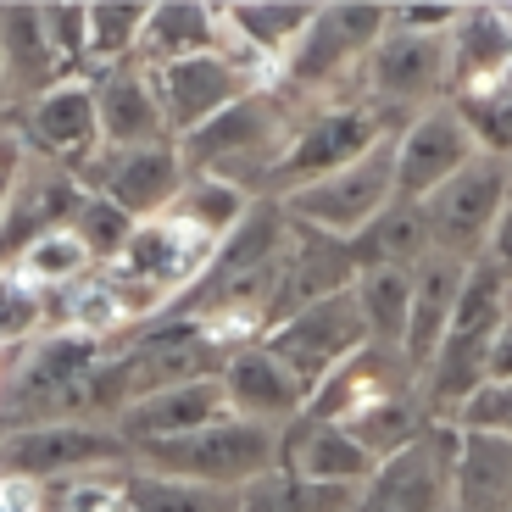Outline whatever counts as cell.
<instances>
[{
  "label": "cell",
  "instance_id": "cell-1",
  "mask_svg": "<svg viewBox=\"0 0 512 512\" xmlns=\"http://www.w3.org/2000/svg\"><path fill=\"white\" fill-rule=\"evenodd\" d=\"M507 312H512V279L490 262V256L468 262L457 312H451V323H446V340H440V351L429 357V368L418 373L423 379V418L429 423H440V418L451 423L462 412V401L485 384L490 346H496Z\"/></svg>",
  "mask_w": 512,
  "mask_h": 512
},
{
  "label": "cell",
  "instance_id": "cell-2",
  "mask_svg": "<svg viewBox=\"0 0 512 512\" xmlns=\"http://www.w3.org/2000/svg\"><path fill=\"white\" fill-rule=\"evenodd\" d=\"M134 462H145V468L162 474V479H184V485L229 490L234 496V490H245L251 479H262L268 468H279V429L223 412V418L206 423V429H190V435H179V440L140 446Z\"/></svg>",
  "mask_w": 512,
  "mask_h": 512
},
{
  "label": "cell",
  "instance_id": "cell-3",
  "mask_svg": "<svg viewBox=\"0 0 512 512\" xmlns=\"http://www.w3.org/2000/svg\"><path fill=\"white\" fill-rule=\"evenodd\" d=\"M396 201V134L379 140L362 162L340 167L318 184H301V190L284 195V223L295 229H312V234H329V240H351L362 234L384 206Z\"/></svg>",
  "mask_w": 512,
  "mask_h": 512
},
{
  "label": "cell",
  "instance_id": "cell-4",
  "mask_svg": "<svg viewBox=\"0 0 512 512\" xmlns=\"http://www.w3.org/2000/svg\"><path fill=\"white\" fill-rule=\"evenodd\" d=\"M256 346L273 351V357L290 368V379L312 396V390H318L340 362L357 357V351L368 346V329H362L357 295L334 290V295H323V301H307V307L290 312V318H279L262 340H256Z\"/></svg>",
  "mask_w": 512,
  "mask_h": 512
},
{
  "label": "cell",
  "instance_id": "cell-5",
  "mask_svg": "<svg viewBox=\"0 0 512 512\" xmlns=\"http://www.w3.org/2000/svg\"><path fill=\"white\" fill-rule=\"evenodd\" d=\"M512 201V167L496 156H474L451 184H440L423 201V223H429V245L457 262H479L490 251L501 212Z\"/></svg>",
  "mask_w": 512,
  "mask_h": 512
},
{
  "label": "cell",
  "instance_id": "cell-6",
  "mask_svg": "<svg viewBox=\"0 0 512 512\" xmlns=\"http://www.w3.org/2000/svg\"><path fill=\"white\" fill-rule=\"evenodd\" d=\"M379 140H390V123L379 106H323L279 145V156L268 162V184L284 195L301 184H318L340 167L362 162Z\"/></svg>",
  "mask_w": 512,
  "mask_h": 512
},
{
  "label": "cell",
  "instance_id": "cell-7",
  "mask_svg": "<svg viewBox=\"0 0 512 512\" xmlns=\"http://www.w3.org/2000/svg\"><path fill=\"white\" fill-rule=\"evenodd\" d=\"M123 462H134V451L117 440V429H95L78 418H34L0 435V479H23V485H45L78 468H123Z\"/></svg>",
  "mask_w": 512,
  "mask_h": 512
},
{
  "label": "cell",
  "instance_id": "cell-8",
  "mask_svg": "<svg viewBox=\"0 0 512 512\" xmlns=\"http://www.w3.org/2000/svg\"><path fill=\"white\" fill-rule=\"evenodd\" d=\"M451 462H457V423H429L412 446L373 468L351 512H451Z\"/></svg>",
  "mask_w": 512,
  "mask_h": 512
},
{
  "label": "cell",
  "instance_id": "cell-9",
  "mask_svg": "<svg viewBox=\"0 0 512 512\" xmlns=\"http://www.w3.org/2000/svg\"><path fill=\"white\" fill-rule=\"evenodd\" d=\"M390 34V6L379 0H351V6H318L312 28L295 39V51L279 62V73L301 90L334 84L346 67L368 62V51Z\"/></svg>",
  "mask_w": 512,
  "mask_h": 512
},
{
  "label": "cell",
  "instance_id": "cell-10",
  "mask_svg": "<svg viewBox=\"0 0 512 512\" xmlns=\"http://www.w3.org/2000/svg\"><path fill=\"white\" fill-rule=\"evenodd\" d=\"M151 78V95H156V112L167 123V140L179 145L184 134L218 117L223 106H234L240 95H251V73L240 62H229L223 51L212 56H190V62H167V67H140Z\"/></svg>",
  "mask_w": 512,
  "mask_h": 512
},
{
  "label": "cell",
  "instance_id": "cell-11",
  "mask_svg": "<svg viewBox=\"0 0 512 512\" xmlns=\"http://www.w3.org/2000/svg\"><path fill=\"white\" fill-rule=\"evenodd\" d=\"M284 134V106L279 95L268 90H251L240 95L234 106H223L218 117H206L195 134L179 140V162L184 173H212V179H229L234 184V167L256 162L273 140Z\"/></svg>",
  "mask_w": 512,
  "mask_h": 512
},
{
  "label": "cell",
  "instance_id": "cell-12",
  "mask_svg": "<svg viewBox=\"0 0 512 512\" xmlns=\"http://www.w3.org/2000/svg\"><path fill=\"white\" fill-rule=\"evenodd\" d=\"M474 156H479L474 134H468V123H462L446 101L429 106V112H418L396 134V201L423 206L440 184L457 179Z\"/></svg>",
  "mask_w": 512,
  "mask_h": 512
},
{
  "label": "cell",
  "instance_id": "cell-13",
  "mask_svg": "<svg viewBox=\"0 0 512 512\" xmlns=\"http://www.w3.org/2000/svg\"><path fill=\"white\" fill-rule=\"evenodd\" d=\"M101 167L84 173V190L106 195L117 212H128L134 223H156L167 218V206L179 201L184 190V162H179V145L162 140V145H145V151H101L95 156Z\"/></svg>",
  "mask_w": 512,
  "mask_h": 512
},
{
  "label": "cell",
  "instance_id": "cell-14",
  "mask_svg": "<svg viewBox=\"0 0 512 512\" xmlns=\"http://www.w3.org/2000/svg\"><path fill=\"white\" fill-rule=\"evenodd\" d=\"M368 90L373 101L384 106H440V95L451 90V51L446 39L435 34H401V28H390V34L379 39L368 51Z\"/></svg>",
  "mask_w": 512,
  "mask_h": 512
},
{
  "label": "cell",
  "instance_id": "cell-15",
  "mask_svg": "<svg viewBox=\"0 0 512 512\" xmlns=\"http://www.w3.org/2000/svg\"><path fill=\"white\" fill-rule=\"evenodd\" d=\"M28 145L62 162L67 173H90V162L106 151L101 145V117H95V84L84 78H62L45 95L28 101Z\"/></svg>",
  "mask_w": 512,
  "mask_h": 512
},
{
  "label": "cell",
  "instance_id": "cell-16",
  "mask_svg": "<svg viewBox=\"0 0 512 512\" xmlns=\"http://www.w3.org/2000/svg\"><path fill=\"white\" fill-rule=\"evenodd\" d=\"M223 412H229L223 384H218V373H206V379H184V384H167V390H151V396L128 401L117 412V440L128 451H140V446H156V440H179L190 429H206Z\"/></svg>",
  "mask_w": 512,
  "mask_h": 512
},
{
  "label": "cell",
  "instance_id": "cell-17",
  "mask_svg": "<svg viewBox=\"0 0 512 512\" xmlns=\"http://www.w3.org/2000/svg\"><path fill=\"white\" fill-rule=\"evenodd\" d=\"M279 468L312 485H334V490H362L379 462L340 429V423H318V418H290L279 429Z\"/></svg>",
  "mask_w": 512,
  "mask_h": 512
},
{
  "label": "cell",
  "instance_id": "cell-18",
  "mask_svg": "<svg viewBox=\"0 0 512 512\" xmlns=\"http://www.w3.org/2000/svg\"><path fill=\"white\" fill-rule=\"evenodd\" d=\"M218 384H223V401H229L234 418L268 423V429H284V423L301 418V407H307V390H301V384L290 379V368L262 346L229 351L223 368H218Z\"/></svg>",
  "mask_w": 512,
  "mask_h": 512
},
{
  "label": "cell",
  "instance_id": "cell-19",
  "mask_svg": "<svg viewBox=\"0 0 512 512\" xmlns=\"http://www.w3.org/2000/svg\"><path fill=\"white\" fill-rule=\"evenodd\" d=\"M412 368L401 362V351H384V346H362L357 357H346L329 379L307 396V418L318 423H351L357 412H368L373 401H390V396H407Z\"/></svg>",
  "mask_w": 512,
  "mask_h": 512
},
{
  "label": "cell",
  "instance_id": "cell-20",
  "mask_svg": "<svg viewBox=\"0 0 512 512\" xmlns=\"http://www.w3.org/2000/svg\"><path fill=\"white\" fill-rule=\"evenodd\" d=\"M462 273H468V262L440 256V251H429L412 268V312H407V340H401V362L412 368V379L429 368V357L446 340V323H451L457 295H462Z\"/></svg>",
  "mask_w": 512,
  "mask_h": 512
},
{
  "label": "cell",
  "instance_id": "cell-21",
  "mask_svg": "<svg viewBox=\"0 0 512 512\" xmlns=\"http://www.w3.org/2000/svg\"><path fill=\"white\" fill-rule=\"evenodd\" d=\"M95 117H101L106 151H145V145L167 140V123L156 112L151 78L140 73V62L101 73V84H95Z\"/></svg>",
  "mask_w": 512,
  "mask_h": 512
},
{
  "label": "cell",
  "instance_id": "cell-22",
  "mask_svg": "<svg viewBox=\"0 0 512 512\" xmlns=\"http://www.w3.org/2000/svg\"><path fill=\"white\" fill-rule=\"evenodd\" d=\"M451 512H512V440L457 429Z\"/></svg>",
  "mask_w": 512,
  "mask_h": 512
},
{
  "label": "cell",
  "instance_id": "cell-23",
  "mask_svg": "<svg viewBox=\"0 0 512 512\" xmlns=\"http://www.w3.org/2000/svg\"><path fill=\"white\" fill-rule=\"evenodd\" d=\"M223 6H201V0H162L145 12L140 34V67H167L190 62V56L223 51Z\"/></svg>",
  "mask_w": 512,
  "mask_h": 512
},
{
  "label": "cell",
  "instance_id": "cell-24",
  "mask_svg": "<svg viewBox=\"0 0 512 512\" xmlns=\"http://www.w3.org/2000/svg\"><path fill=\"white\" fill-rule=\"evenodd\" d=\"M0 67H6V90L28 95V101L67 78L51 51V34H45V12L28 6V0L0 6Z\"/></svg>",
  "mask_w": 512,
  "mask_h": 512
},
{
  "label": "cell",
  "instance_id": "cell-25",
  "mask_svg": "<svg viewBox=\"0 0 512 512\" xmlns=\"http://www.w3.org/2000/svg\"><path fill=\"white\" fill-rule=\"evenodd\" d=\"M312 17H318V6H307V0H234V6H223L229 39L273 67L295 51V39L312 28Z\"/></svg>",
  "mask_w": 512,
  "mask_h": 512
},
{
  "label": "cell",
  "instance_id": "cell-26",
  "mask_svg": "<svg viewBox=\"0 0 512 512\" xmlns=\"http://www.w3.org/2000/svg\"><path fill=\"white\" fill-rule=\"evenodd\" d=\"M429 251H435V245H429V223H423V206H412V201H390L368 229L346 240V256H351V268L357 273L362 268H401V273H412Z\"/></svg>",
  "mask_w": 512,
  "mask_h": 512
},
{
  "label": "cell",
  "instance_id": "cell-27",
  "mask_svg": "<svg viewBox=\"0 0 512 512\" xmlns=\"http://www.w3.org/2000/svg\"><path fill=\"white\" fill-rule=\"evenodd\" d=\"M101 368V340L95 334H78V329H62L51 340H39L28 351L23 373H17V396H73V384H84L90 373Z\"/></svg>",
  "mask_w": 512,
  "mask_h": 512
},
{
  "label": "cell",
  "instance_id": "cell-28",
  "mask_svg": "<svg viewBox=\"0 0 512 512\" xmlns=\"http://www.w3.org/2000/svg\"><path fill=\"white\" fill-rule=\"evenodd\" d=\"M451 84L462 78H496L512 62V17L507 6H462L457 28L446 34Z\"/></svg>",
  "mask_w": 512,
  "mask_h": 512
},
{
  "label": "cell",
  "instance_id": "cell-29",
  "mask_svg": "<svg viewBox=\"0 0 512 512\" xmlns=\"http://www.w3.org/2000/svg\"><path fill=\"white\" fill-rule=\"evenodd\" d=\"M351 295H357L368 346L401 351V340H407V312H412V273H401V268H362L357 284H351Z\"/></svg>",
  "mask_w": 512,
  "mask_h": 512
},
{
  "label": "cell",
  "instance_id": "cell-30",
  "mask_svg": "<svg viewBox=\"0 0 512 512\" xmlns=\"http://www.w3.org/2000/svg\"><path fill=\"white\" fill-rule=\"evenodd\" d=\"M251 212V195L240 190V184L229 179H212V173H190L179 190V201L167 206V218L184 223V229H195L201 240H229L234 229H240V218Z\"/></svg>",
  "mask_w": 512,
  "mask_h": 512
},
{
  "label": "cell",
  "instance_id": "cell-31",
  "mask_svg": "<svg viewBox=\"0 0 512 512\" xmlns=\"http://www.w3.org/2000/svg\"><path fill=\"white\" fill-rule=\"evenodd\" d=\"M357 490H334L295 479L284 468H268L262 479H251L245 490H234V512H351Z\"/></svg>",
  "mask_w": 512,
  "mask_h": 512
},
{
  "label": "cell",
  "instance_id": "cell-32",
  "mask_svg": "<svg viewBox=\"0 0 512 512\" xmlns=\"http://www.w3.org/2000/svg\"><path fill=\"white\" fill-rule=\"evenodd\" d=\"M117 512H234V496L162 474H117Z\"/></svg>",
  "mask_w": 512,
  "mask_h": 512
},
{
  "label": "cell",
  "instance_id": "cell-33",
  "mask_svg": "<svg viewBox=\"0 0 512 512\" xmlns=\"http://www.w3.org/2000/svg\"><path fill=\"white\" fill-rule=\"evenodd\" d=\"M145 12L140 0H90L84 17H90V67L112 73L128 67V56H140V34H145Z\"/></svg>",
  "mask_w": 512,
  "mask_h": 512
},
{
  "label": "cell",
  "instance_id": "cell-34",
  "mask_svg": "<svg viewBox=\"0 0 512 512\" xmlns=\"http://www.w3.org/2000/svg\"><path fill=\"white\" fill-rule=\"evenodd\" d=\"M340 429H346L373 462H384V457H396L401 446H412V440L429 429V418H423V407L412 396H390V401H373L368 412H357V418L340 423Z\"/></svg>",
  "mask_w": 512,
  "mask_h": 512
},
{
  "label": "cell",
  "instance_id": "cell-35",
  "mask_svg": "<svg viewBox=\"0 0 512 512\" xmlns=\"http://www.w3.org/2000/svg\"><path fill=\"white\" fill-rule=\"evenodd\" d=\"M84 268H90V256L67 229H45L17 251V279L28 290H67V284L84 279Z\"/></svg>",
  "mask_w": 512,
  "mask_h": 512
},
{
  "label": "cell",
  "instance_id": "cell-36",
  "mask_svg": "<svg viewBox=\"0 0 512 512\" xmlns=\"http://www.w3.org/2000/svg\"><path fill=\"white\" fill-rule=\"evenodd\" d=\"M67 234L84 245V256H90V262H117V256H123V245L134 240V218H128V212H117L106 195L84 190V195H78V206H73V218H67Z\"/></svg>",
  "mask_w": 512,
  "mask_h": 512
},
{
  "label": "cell",
  "instance_id": "cell-37",
  "mask_svg": "<svg viewBox=\"0 0 512 512\" xmlns=\"http://www.w3.org/2000/svg\"><path fill=\"white\" fill-rule=\"evenodd\" d=\"M45 12V34H51V51L56 62H62L67 78H78L84 67H90V17H84V6L78 0H56V6H39Z\"/></svg>",
  "mask_w": 512,
  "mask_h": 512
},
{
  "label": "cell",
  "instance_id": "cell-38",
  "mask_svg": "<svg viewBox=\"0 0 512 512\" xmlns=\"http://www.w3.org/2000/svg\"><path fill=\"white\" fill-rule=\"evenodd\" d=\"M451 423H457V429H479V435H507L512 440V384H479Z\"/></svg>",
  "mask_w": 512,
  "mask_h": 512
},
{
  "label": "cell",
  "instance_id": "cell-39",
  "mask_svg": "<svg viewBox=\"0 0 512 512\" xmlns=\"http://www.w3.org/2000/svg\"><path fill=\"white\" fill-rule=\"evenodd\" d=\"M39 312H45L39 290H28L17 273H0V340H17L23 329H34Z\"/></svg>",
  "mask_w": 512,
  "mask_h": 512
},
{
  "label": "cell",
  "instance_id": "cell-40",
  "mask_svg": "<svg viewBox=\"0 0 512 512\" xmlns=\"http://www.w3.org/2000/svg\"><path fill=\"white\" fill-rule=\"evenodd\" d=\"M462 6H451V0H440V6H429V0H407V6H390V28H401V34H435L446 39L451 28H457Z\"/></svg>",
  "mask_w": 512,
  "mask_h": 512
},
{
  "label": "cell",
  "instance_id": "cell-41",
  "mask_svg": "<svg viewBox=\"0 0 512 512\" xmlns=\"http://www.w3.org/2000/svg\"><path fill=\"white\" fill-rule=\"evenodd\" d=\"M67 512H117V479L90 474L84 485L67 490Z\"/></svg>",
  "mask_w": 512,
  "mask_h": 512
},
{
  "label": "cell",
  "instance_id": "cell-42",
  "mask_svg": "<svg viewBox=\"0 0 512 512\" xmlns=\"http://www.w3.org/2000/svg\"><path fill=\"white\" fill-rule=\"evenodd\" d=\"M17 179H23V140L17 134H0V212L12 201Z\"/></svg>",
  "mask_w": 512,
  "mask_h": 512
},
{
  "label": "cell",
  "instance_id": "cell-43",
  "mask_svg": "<svg viewBox=\"0 0 512 512\" xmlns=\"http://www.w3.org/2000/svg\"><path fill=\"white\" fill-rule=\"evenodd\" d=\"M485 384H512V312L501 323L496 346H490V368H485Z\"/></svg>",
  "mask_w": 512,
  "mask_h": 512
},
{
  "label": "cell",
  "instance_id": "cell-44",
  "mask_svg": "<svg viewBox=\"0 0 512 512\" xmlns=\"http://www.w3.org/2000/svg\"><path fill=\"white\" fill-rule=\"evenodd\" d=\"M12 101V90H6V67H0V106Z\"/></svg>",
  "mask_w": 512,
  "mask_h": 512
},
{
  "label": "cell",
  "instance_id": "cell-45",
  "mask_svg": "<svg viewBox=\"0 0 512 512\" xmlns=\"http://www.w3.org/2000/svg\"><path fill=\"white\" fill-rule=\"evenodd\" d=\"M0 512H6V501H0Z\"/></svg>",
  "mask_w": 512,
  "mask_h": 512
}]
</instances>
